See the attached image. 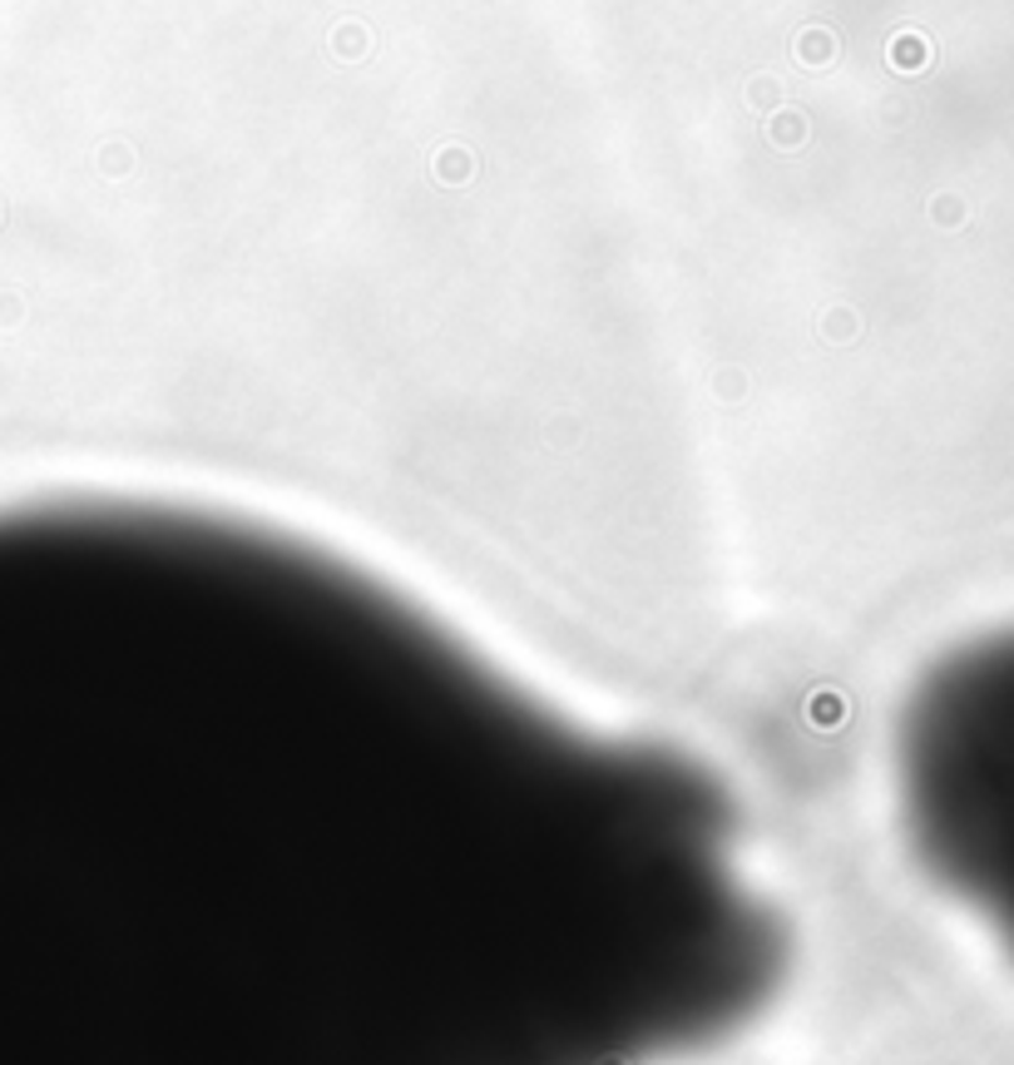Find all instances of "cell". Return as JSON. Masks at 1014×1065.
Listing matches in <instances>:
<instances>
[{
    "instance_id": "cell-1",
    "label": "cell",
    "mask_w": 1014,
    "mask_h": 1065,
    "mask_svg": "<svg viewBox=\"0 0 1014 1065\" xmlns=\"http://www.w3.org/2000/svg\"><path fill=\"white\" fill-rule=\"evenodd\" d=\"M545 887L540 758L456 624L243 520L0 511V1026L431 1016Z\"/></svg>"
}]
</instances>
